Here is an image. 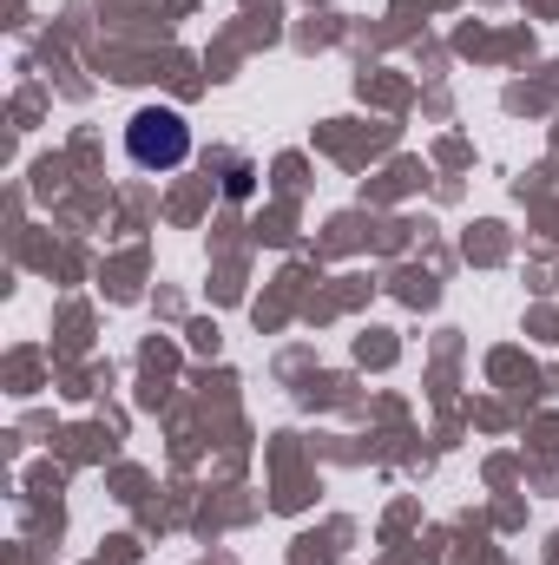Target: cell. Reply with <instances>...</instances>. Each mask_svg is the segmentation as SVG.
I'll use <instances>...</instances> for the list:
<instances>
[{
    "label": "cell",
    "instance_id": "1",
    "mask_svg": "<svg viewBox=\"0 0 559 565\" xmlns=\"http://www.w3.org/2000/svg\"><path fill=\"white\" fill-rule=\"evenodd\" d=\"M126 158L139 171H178L191 158V126L171 106H145V113H133V126H126Z\"/></svg>",
    "mask_w": 559,
    "mask_h": 565
}]
</instances>
